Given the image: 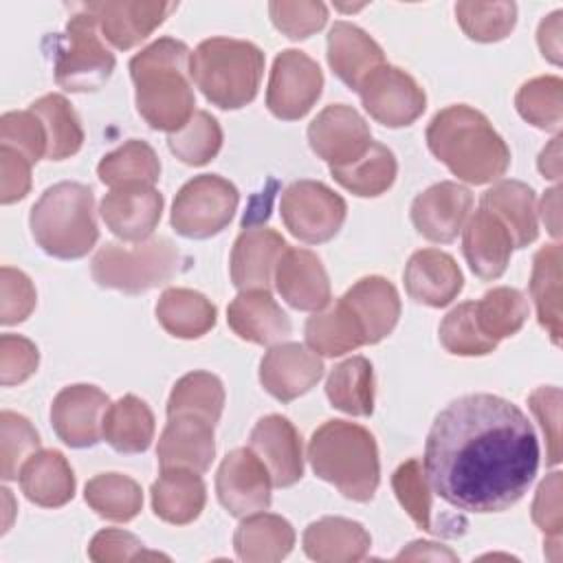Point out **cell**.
Listing matches in <instances>:
<instances>
[{
    "label": "cell",
    "mask_w": 563,
    "mask_h": 563,
    "mask_svg": "<svg viewBox=\"0 0 563 563\" xmlns=\"http://www.w3.org/2000/svg\"><path fill=\"white\" fill-rule=\"evenodd\" d=\"M295 545L292 526L271 512H253L242 519L233 534L238 559L246 563H275L290 554Z\"/></svg>",
    "instance_id": "32"
},
{
    "label": "cell",
    "mask_w": 563,
    "mask_h": 563,
    "mask_svg": "<svg viewBox=\"0 0 563 563\" xmlns=\"http://www.w3.org/2000/svg\"><path fill=\"white\" fill-rule=\"evenodd\" d=\"M306 343L321 356H341L367 345L358 317L343 299L330 301L306 321Z\"/></svg>",
    "instance_id": "34"
},
{
    "label": "cell",
    "mask_w": 563,
    "mask_h": 563,
    "mask_svg": "<svg viewBox=\"0 0 563 563\" xmlns=\"http://www.w3.org/2000/svg\"><path fill=\"white\" fill-rule=\"evenodd\" d=\"M88 556L97 563H121V561H139V559H158L161 554L145 552L143 543L125 530L106 528L97 532L88 545Z\"/></svg>",
    "instance_id": "57"
},
{
    "label": "cell",
    "mask_w": 563,
    "mask_h": 563,
    "mask_svg": "<svg viewBox=\"0 0 563 563\" xmlns=\"http://www.w3.org/2000/svg\"><path fill=\"white\" fill-rule=\"evenodd\" d=\"M530 295L534 299L539 323L552 343H561V244H548L537 251L530 273Z\"/></svg>",
    "instance_id": "37"
},
{
    "label": "cell",
    "mask_w": 563,
    "mask_h": 563,
    "mask_svg": "<svg viewBox=\"0 0 563 563\" xmlns=\"http://www.w3.org/2000/svg\"><path fill=\"white\" fill-rule=\"evenodd\" d=\"M24 497L42 508H59L75 495V473L55 449L35 451L20 468L18 475Z\"/></svg>",
    "instance_id": "30"
},
{
    "label": "cell",
    "mask_w": 563,
    "mask_h": 563,
    "mask_svg": "<svg viewBox=\"0 0 563 563\" xmlns=\"http://www.w3.org/2000/svg\"><path fill=\"white\" fill-rule=\"evenodd\" d=\"M398 163L389 147L372 141L367 152L350 165L330 167L332 178L347 191L361 198H374L385 194L396 180Z\"/></svg>",
    "instance_id": "40"
},
{
    "label": "cell",
    "mask_w": 563,
    "mask_h": 563,
    "mask_svg": "<svg viewBox=\"0 0 563 563\" xmlns=\"http://www.w3.org/2000/svg\"><path fill=\"white\" fill-rule=\"evenodd\" d=\"M308 460L317 477L352 501H369L378 488V446L374 435L356 422H323L308 442Z\"/></svg>",
    "instance_id": "4"
},
{
    "label": "cell",
    "mask_w": 563,
    "mask_h": 563,
    "mask_svg": "<svg viewBox=\"0 0 563 563\" xmlns=\"http://www.w3.org/2000/svg\"><path fill=\"white\" fill-rule=\"evenodd\" d=\"M185 257L167 238H147L134 246L110 242L92 257V279L101 288L141 295L167 284L183 271Z\"/></svg>",
    "instance_id": "7"
},
{
    "label": "cell",
    "mask_w": 563,
    "mask_h": 563,
    "mask_svg": "<svg viewBox=\"0 0 563 563\" xmlns=\"http://www.w3.org/2000/svg\"><path fill=\"white\" fill-rule=\"evenodd\" d=\"M323 376V361L301 343H275L260 363V383L277 400L290 402Z\"/></svg>",
    "instance_id": "17"
},
{
    "label": "cell",
    "mask_w": 563,
    "mask_h": 563,
    "mask_svg": "<svg viewBox=\"0 0 563 563\" xmlns=\"http://www.w3.org/2000/svg\"><path fill=\"white\" fill-rule=\"evenodd\" d=\"M394 493L413 523L422 530H435L431 526V486L420 460H407L394 471Z\"/></svg>",
    "instance_id": "50"
},
{
    "label": "cell",
    "mask_w": 563,
    "mask_h": 563,
    "mask_svg": "<svg viewBox=\"0 0 563 563\" xmlns=\"http://www.w3.org/2000/svg\"><path fill=\"white\" fill-rule=\"evenodd\" d=\"M539 172L543 178L559 180L561 178V134H556L539 154Z\"/></svg>",
    "instance_id": "62"
},
{
    "label": "cell",
    "mask_w": 563,
    "mask_h": 563,
    "mask_svg": "<svg viewBox=\"0 0 563 563\" xmlns=\"http://www.w3.org/2000/svg\"><path fill=\"white\" fill-rule=\"evenodd\" d=\"M372 537L363 523L345 517H323L303 530V552L319 563H354L369 552Z\"/></svg>",
    "instance_id": "29"
},
{
    "label": "cell",
    "mask_w": 563,
    "mask_h": 563,
    "mask_svg": "<svg viewBox=\"0 0 563 563\" xmlns=\"http://www.w3.org/2000/svg\"><path fill=\"white\" fill-rule=\"evenodd\" d=\"M108 407L110 400L99 387L86 383L68 385L53 398L51 422L66 446H95L103 438V416Z\"/></svg>",
    "instance_id": "15"
},
{
    "label": "cell",
    "mask_w": 563,
    "mask_h": 563,
    "mask_svg": "<svg viewBox=\"0 0 563 563\" xmlns=\"http://www.w3.org/2000/svg\"><path fill=\"white\" fill-rule=\"evenodd\" d=\"M325 396L330 405L350 416H372L374 411V372L365 356H352L339 363L328 380Z\"/></svg>",
    "instance_id": "39"
},
{
    "label": "cell",
    "mask_w": 563,
    "mask_h": 563,
    "mask_svg": "<svg viewBox=\"0 0 563 563\" xmlns=\"http://www.w3.org/2000/svg\"><path fill=\"white\" fill-rule=\"evenodd\" d=\"M279 213L286 229L306 244L332 240L345 222L347 205L319 180H297L282 194Z\"/></svg>",
    "instance_id": "10"
},
{
    "label": "cell",
    "mask_w": 563,
    "mask_h": 563,
    "mask_svg": "<svg viewBox=\"0 0 563 563\" xmlns=\"http://www.w3.org/2000/svg\"><path fill=\"white\" fill-rule=\"evenodd\" d=\"M427 145L453 176L471 185L493 183L510 165L506 141L479 110L466 103L449 106L431 119Z\"/></svg>",
    "instance_id": "3"
},
{
    "label": "cell",
    "mask_w": 563,
    "mask_h": 563,
    "mask_svg": "<svg viewBox=\"0 0 563 563\" xmlns=\"http://www.w3.org/2000/svg\"><path fill=\"white\" fill-rule=\"evenodd\" d=\"M455 18L462 31L475 42H499L515 29V2H457Z\"/></svg>",
    "instance_id": "47"
},
{
    "label": "cell",
    "mask_w": 563,
    "mask_h": 563,
    "mask_svg": "<svg viewBox=\"0 0 563 563\" xmlns=\"http://www.w3.org/2000/svg\"><path fill=\"white\" fill-rule=\"evenodd\" d=\"M440 343L446 352L457 356H484L497 347V341L488 339L475 317V301L455 306L440 323Z\"/></svg>",
    "instance_id": "48"
},
{
    "label": "cell",
    "mask_w": 563,
    "mask_h": 563,
    "mask_svg": "<svg viewBox=\"0 0 563 563\" xmlns=\"http://www.w3.org/2000/svg\"><path fill=\"white\" fill-rule=\"evenodd\" d=\"M561 189L552 187L545 191V196L541 198V218L545 222V229L559 238L561 235Z\"/></svg>",
    "instance_id": "61"
},
{
    "label": "cell",
    "mask_w": 563,
    "mask_h": 563,
    "mask_svg": "<svg viewBox=\"0 0 563 563\" xmlns=\"http://www.w3.org/2000/svg\"><path fill=\"white\" fill-rule=\"evenodd\" d=\"M482 207L501 220L515 249L532 244L539 235L537 198L532 187L521 180H499L482 196Z\"/></svg>",
    "instance_id": "33"
},
{
    "label": "cell",
    "mask_w": 563,
    "mask_h": 563,
    "mask_svg": "<svg viewBox=\"0 0 563 563\" xmlns=\"http://www.w3.org/2000/svg\"><path fill=\"white\" fill-rule=\"evenodd\" d=\"M154 413L145 400L128 394L103 416V440L119 453H143L154 440Z\"/></svg>",
    "instance_id": "36"
},
{
    "label": "cell",
    "mask_w": 563,
    "mask_h": 563,
    "mask_svg": "<svg viewBox=\"0 0 563 563\" xmlns=\"http://www.w3.org/2000/svg\"><path fill=\"white\" fill-rule=\"evenodd\" d=\"M273 479L264 462L249 449H233L220 462L216 493L220 504L233 517H246L271 506Z\"/></svg>",
    "instance_id": "14"
},
{
    "label": "cell",
    "mask_w": 563,
    "mask_h": 563,
    "mask_svg": "<svg viewBox=\"0 0 563 563\" xmlns=\"http://www.w3.org/2000/svg\"><path fill=\"white\" fill-rule=\"evenodd\" d=\"M55 81L68 92H95L114 70V55L99 35L97 20L79 4L70 15L64 33L55 40Z\"/></svg>",
    "instance_id": "8"
},
{
    "label": "cell",
    "mask_w": 563,
    "mask_h": 563,
    "mask_svg": "<svg viewBox=\"0 0 563 563\" xmlns=\"http://www.w3.org/2000/svg\"><path fill=\"white\" fill-rule=\"evenodd\" d=\"M275 288L288 306L308 312L321 310L332 299L328 273L308 249H286L275 266Z\"/></svg>",
    "instance_id": "22"
},
{
    "label": "cell",
    "mask_w": 563,
    "mask_h": 563,
    "mask_svg": "<svg viewBox=\"0 0 563 563\" xmlns=\"http://www.w3.org/2000/svg\"><path fill=\"white\" fill-rule=\"evenodd\" d=\"M517 112L541 130H559L563 121V81L543 75L526 81L515 97Z\"/></svg>",
    "instance_id": "45"
},
{
    "label": "cell",
    "mask_w": 563,
    "mask_h": 563,
    "mask_svg": "<svg viewBox=\"0 0 563 563\" xmlns=\"http://www.w3.org/2000/svg\"><path fill=\"white\" fill-rule=\"evenodd\" d=\"M561 18L563 11L550 13L545 20H541L537 31V42L545 59L552 64H561Z\"/></svg>",
    "instance_id": "59"
},
{
    "label": "cell",
    "mask_w": 563,
    "mask_h": 563,
    "mask_svg": "<svg viewBox=\"0 0 563 563\" xmlns=\"http://www.w3.org/2000/svg\"><path fill=\"white\" fill-rule=\"evenodd\" d=\"M86 504L103 519L110 521H130L143 508L141 486L121 473H99L95 475L84 490Z\"/></svg>",
    "instance_id": "43"
},
{
    "label": "cell",
    "mask_w": 563,
    "mask_h": 563,
    "mask_svg": "<svg viewBox=\"0 0 563 563\" xmlns=\"http://www.w3.org/2000/svg\"><path fill=\"white\" fill-rule=\"evenodd\" d=\"M356 92L369 117L387 128L411 125L427 108V95L418 81L389 64L374 68Z\"/></svg>",
    "instance_id": "12"
},
{
    "label": "cell",
    "mask_w": 563,
    "mask_h": 563,
    "mask_svg": "<svg viewBox=\"0 0 563 563\" xmlns=\"http://www.w3.org/2000/svg\"><path fill=\"white\" fill-rule=\"evenodd\" d=\"M323 73L319 64L303 51H282L271 70L266 88L268 110L284 121H297L310 112L321 97Z\"/></svg>",
    "instance_id": "11"
},
{
    "label": "cell",
    "mask_w": 563,
    "mask_h": 563,
    "mask_svg": "<svg viewBox=\"0 0 563 563\" xmlns=\"http://www.w3.org/2000/svg\"><path fill=\"white\" fill-rule=\"evenodd\" d=\"M224 409V387L218 376L209 372H189L176 380L169 400L167 418L196 416L216 424Z\"/></svg>",
    "instance_id": "42"
},
{
    "label": "cell",
    "mask_w": 563,
    "mask_h": 563,
    "mask_svg": "<svg viewBox=\"0 0 563 563\" xmlns=\"http://www.w3.org/2000/svg\"><path fill=\"white\" fill-rule=\"evenodd\" d=\"M264 73V53L244 40L211 37L189 57V77L213 106L238 110L257 95Z\"/></svg>",
    "instance_id": "6"
},
{
    "label": "cell",
    "mask_w": 563,
    "mask_h": 563,
    "mask_svg": "<svg viewBox=\"0 0 563 563\" xmlns=\"http://www.w3.org/2000/svg\"><path fill=\"white\" fill-rule=\"evenodd\" d=\"M101 220L123 242H143L156 229L163 213V196L150 185L119 187L103 196Z\"/></svg>",
    "instance_id": "20"
},
{
    "label": "cell",
    "mask_w": 563,
    "mask_h": 563,
    "mask_svg": "<svg viewBox=\"0 0 563 563\" xmlns=\"http://www.w3.org/2000/svg\"><path fill=\"white\" fill-rule=\"evenodd\" d=\"M31 161L13 147L0 145V202L22 200L31 189Z\"/></svg>",
    "instance_id": "58"
},
{
    "label": "cell",
    "mask_w": 563,
    "mask_h": 563,
    "mask_svg": "<svg viewBox=\"0 0 563 563\" xmlns=\"http://www.w3.org/2000/svg\"><path fill=\"white\" fill-rule=\"evenodd\" d=\"M268 13L275 29L290 40L310 37L312 33L323 29L328 20V7L323 2H312V0L271 2Z\"/></svg>",
    "instance_id": "52"
},
{
    "label": "cell",
    "mask_w": 563,
    "mask_h": 563,
    "mask_svg": "<svg viewBox=\"0 0 563 563\" xmlns=\"http://www.w3.org/2000/svg\"><path fill=\"white\" fill-rule=\"evenodd\" d=\"M240 194L218 174H200L187 180L172 205V227L178 235L207 240L218 235L233 218Z\"/></svg>",
    "instance_id": "9"
},
{
    "label": "cell",
    "mask_w": 563,
    "mask_h": 563,
    "mask_svg": "<svg viewBox=\"0 0 563 563\" xmlns=\"http://www.w3.org/2000/svg\"><path fill=\"white\" fill-rule=\"evenodd\" d=\"M473 207V194L453 180H442L424 189L411 202V222L429 242L446 244L464 229Z\"/></svg>",
    "instance_id": "16"
},
{
    "label": "cell",
    "mask_w": 563,
    "mask_h": 563,
    "mask_svg": "<svg viewBox=\"0 0 563 563\" xmlns=\"http://www.w3.org/2000/svg\"><path fill=\"white\" fill-rule=\"evenodd\" d=\"M286 240L268 227L244 229L231 251V282L238 290H268Z\"/></svg>",
    "instance_id": "21"
},
{
    "label": "cell",
    "mask_w": 563,
    "mask_h": 563,
    "mask_svg": "<svg viewBox=\"0 0 563 563\" xmlns=\"http://www.w3.org/2000/svg\"><path fill=\"white\" fill-rule=\"evenodd\" d=\"M328 64L345 86L358 90L363 79L385 64V53L363 29L339 20L328 33Z\"/></svg>",
    "instance_id": "27"
},
{
    "label": "cell",
    "mask_w": 563,
    "mask_h": 563,
    "mask_svg": "<svg viewBox=\"0 0 563 563\" xmlns=\"http://www.w3.org/2000/svg\"><path fill=\"white\" fill-rule=\"evenodd\" d=\"M37 295L33 282L18 268L2 266L0 271V323L13 325L24 321L35 308Z\"/></svg>",
    "instance_id": "53"
},
{
    "label": "cell",
    "mask_w": 563,
    "mask_h": 563,
    "mask_svg": "<svg viewBox=\"0 0 563 563\" xmlns=\"http://www.w3.org/2000/svg\"><path fill=\"white\" fill-rule=\"evenodd\" d=\"M249 449L264 462L273 486L288 488L301 479V438L288 418L279 413L260 418L251 431Z\"/></svg>",
    "instance_id": "19"
},
{
    "label": "cell",
    "mask_w": 563,
    "mask_h": 563,
    "mask_svg": "<svg viewBox=\"0 0 563 563\" xmlns=\"http://www.w3.org/2000/svg\"><path fill=\"white\" fill-rule=\"evenodd\" d=\"M308 143L330 167H343L367 152L372 145V132L352 106L332 103L310 121Z\"/></svg>",
    "instance_id": "13"
},
{
    "label": "cell",
    "mask_w": 563,
    "mask_h": 563,
    "mask_svg": "<svg viewBox=\"0 0 563 563\" xmlns=\"http://www.w3.org/2000/svg\"><path fill=\"white\" fill-rule=\"evenodd\" d=\"M216 455L213 424L196 416H172L158 438L161 468H191L205 473Z\"/></svg>",
    "instance_id": "24"
},
{
    "label": "cell",
    "mask_w": 563,
    "mask_h": 563,
    "mask_svg": "<svg viewBox=\"0 0 563 563\" xmlns=\"http://www.w3.org/2000/svg\"><path fill=\"white\" fill-rule=\"evenodd\" d=\"M229 328L257 345L282 343L292 332L290 317L273 299L271 290H240L227 308Z\"/></svg>",
    "instance_id": "26"
},
{
    "label": "cell",
    "mask_w": 563,
    "mask_h": 563,
    "mask_svg": "<svg viewBox=\"0 0 563 563\" xmlns=\"http://www.w3.org/2000/svg\"><path fill=\"white\" fill-rule=\"evenodd\" d=\"M528 312L530 308L526 295L510 286L493 288L479 301H475V317L482 332L497 343L517 334L523 328Z\"/></svg>",
    "instance_id": "44"
},
{
    "label": "cell",
    "mask_w": 563,
    "mask_h": 563,
    "mask_svg": "<svg viewBox=\"0 0 563 563\" xmlns=\"http://www.w3.org/2000/svg\"><path fill=\"white\" fill-rule=\"evenodd\" d=\"M40 352L33 341L20 334L0 336V383L4 387L20 385L37 369Z\"/></svg>",
    "instance_id": "55"
},
{
    "label": "cell",
    "mask_w": 563,
    "mask_h": 563,
    "mask_svg": "<svg viewBox=\"0 0 563 563\" xmlns=\"http://www.w3.org/2000/svg\"><path fill=\"white\" fill-rule=\"evenodd\" d=\"M150 493L154 515L174 526L191 523L207 504L205 482L191 468H161Z\"/></svg>",
    "instance_id": "31"
},
{
    "label": "cell",
    "mask_w": 563,
    "mask_h": 563,
    "mask_svg": "<svg viewBox=\"0 0 563 563\" xmlns=\"http://www.w3.org/2000/svg\"><path fill=\"white\" fill-rule=\"evenodd\" d=\"M156 319L176 339H200L216 325V306L191 288H167L156 303Z\"/></svg>",
    "instance_id": "35"
},
{
    "label": "cell",
    "mask_w": 563,
    "mask_h": 563,
    "mask_svg": "<svg viewBox=\"0 0 563 563\" xmlns=\"http://www.w3.org/2000/svg\"><path fill=\"white\" fill-rule=\"evenodd\" d=\"M532 521L537 528L550 539L548 545L556 550L561 543V528H563V504H561V473H550L537 488L532 501Z\"/></svg>",
    "instance_id": "56"
},
{
    "label": "cell",
    "mask_w": 563,
    "mask_h": 563,
    "mask_svg": "<svg viewBox=\"0 0 563 563\" xmlns=\"http://www.w3.org/2000/svg\"><path fill=\"white\" fill-rule=\"evenodd\" d=\"M191 51L185 42L161 37L130 59L139 114L152 130L176 132L196 112V99L187 79Z\"/></svg>",
    "instance_id": "2"
},
{
    "label": "cell",
    "mask_w": 563,
    "mask_h": 563,
    "mask_svg": "<svg viewBox=\"0 0 563 563\" xmlns=\"http://www.w3.org/2000/svg\"><path fill=\"white\" fill-rule=\"evenodd\" d=\"M350 310L358 317L365 343H378L398 323L400 317V297L394 284L380 275H369L358 279L347 292L341 297Z\"/></svg>",
    "instance_id": "28"
},
{
    "label": "cell",
    "mask_w": 563,
    "mask_h": 563,
    "mask_svg": "<svg viewBox=\"0 0 563 563\" xmlns=\"http://www.w3.org/2000/svg\"><path fill=\"white\" fill-rule=\"evenodd\" d=\"M29 110L35 112L44 123L46 139H48L46 158L64 161L81 150L84 130L77 112L73 110V106L64 95H57V92L44 95L37 101H33Z\"/></svg>",
    "instance_id": "41"
},
{
    "label": "cell",
    "mask_w": 563,
    "mask_h": 563,
    "mask_svg": "<svg viewBox=\"0 0 563 563\" xmlns=\"http://www.w3.org/2000/svg\"><path fill=\"white\" fill-rule=\"evenodd\" d=\"M398 561H420V559H427V561H457L455 552H451L449 548L440 545V543H433V541H411L407 548H402L398 554H396Z\"/></svg>",
    "instance_id": "60"
},
{
    "label": "cell",
    "mask_w": 563,
    "mask_h": 563,
    "mask_svg": "<svg viewBox=\"0 0 563 563\" xmlns=\"http://www.w3.org/2000/svg\"><path fill=\"white\" fill-rule=\"evenodd\" d=\"M97 176L112 189L132 185L154 187L161 178V161L150 143L130 139L99 161Z\"/></svg>",
    "instance_id": "38"
},
{
    "label": "cell",
    "mask_w": 563,
    "mask_h": 563,
    "mask_svg": "<svg viewBox=\"0 0 563 563\" xmlns=\"http://www.w3.org/2000/svg\"><path fill=\"white\" fill-rule=\"evenodd\" d=\"M97 20L101 37L114 48L128 51L152 35L165 18L176 9V2H141V0H117V2H88L84 4Z\"/></svg>",
    "instance_id": "18"
},
{
    "label": "cell",
    "mask_w": 563,
    "mask_h": 563,
    "mask_svg": "<svg viewBox=\"0 0 563 563\" xmlns=\"http://www.w3.org/2000/svg\"><path fill=\"white\" fill-rule=\"evenodd\" d=\"M429 486L466 512L515 506L539 468V442L526 413L506 398L468 394L433 420L422 460Z\"/></svg>",
    "instance_id": "1"
},
{
    "label": "cell",
    "mask_w": 563,
    "mask_h": 563,
    "mask_svg": "<svg viewBox=\"0 0 563 563\" xmlns=\"http://www.w3.org/2000/svg\"><path fill=\"white\" fill-rule=\"evenodd\" d=\"M407 295L429 308L449 306L464 286V277L455 260L440 249L416 251L405 266Z\"/></svg>",
    "instance_id": "23"
},
{
    "label": "cell",
    "mask_w": 563,
    "mask_h": 563,
    "mask_svg": "<svg viewBox=\"0 0 563 563\" xmlns=\"http://www.w3.org/2000/svg\"><path fill=\"white\" fill-rule=\"evenodd\" d=\"M0 141L4 147H13L31 163L46 156L48 139L42 119L31 110L4 112L0 119Z\"/></svg>",
    "instance_id": "51"
},
{
    "label": "cell",
    "mask_w": 563,
    "mask_h": 563,
    "mask_svg": "<svg viewBox=\"0 0 563 563\" xmlns=\"http://www.w3.org/2000/svg\"><path fill=\"white\" fill-rule=\"evenodd\" d=\"M167 145L176 158L185 165H207L222 147L220 123L205 110H196L194 117L176 132L167 136Z\"/></svg>",
    "instance_id": "46"
},
{
    "label": "cell",
    "mask_w": 563,
    "mask_h": 563,
    "mask_svg": "<svg viewBox=\"0 0 563 563\" xmlns=\"http://www.w3.org/2000/svg\"><path fill=\"white\" fill-rule=\"evenodd\" d=\"M29 227L37 246L57 260H79L99 240L92 189L62 180L33 205Z\"/></svg>",
    "instance_id": "5"
},
{
    "label": "cell",
    "mask_w": 563,
    "mask_h": 563,
    "mask_svg": "<svg viewBox=\"0 0 563 563\" xmlns=\"http://www.w3.org/2000/svg\"><path fill=\"white\" fill-rule=\"evenodd\" d=\"M40 451L35 427L20 413L4 409L0 413V475L4 482L18 479L22 464Z\"/></svg>",
    "instance_id": "49"
},
{
    "label": "cell",
    "mask_w": 563,
    "mask_h": 563,
    "mask_svg": "<svg viewBox=\"0 0 563 563\" xmlns=\"http://www.w3.org/2000/svg\"><path fill=\"white\" fill-rule=\"evenodd\" d=\"M512 249V238L497 216L484 207L468 216L462 229V251L479 279L490 282L501 277L508 268Z\"/></svg>",
    "instance_id": "25"
},
{
    "label": "cell",
    "mask_w": 563,
    "mask_h": 563,
    "mask_svg": "<svg viewBox=\"0 0 563 563\" xmlns=\"http://www.w3.org/2000/svg\"><path fill=\"white\" fill-rule=\"evenodd\" d=\"M528 405L545 435L548 464L554 466L561 462V389L554 385L537 387L528 396Z\"/></svg>",
    "instance_id": "54"
}]
</instances>
